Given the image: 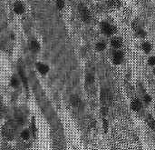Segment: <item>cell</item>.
<instances>
[{"label":"cell","mask_w":155,"mask_h":150,"mask_svg":"<svg viewBox=\"0 0 155 150\" xmlns=\"http://www.w3.org/2000/svg\"><path fill=\"white\" fill-rule=\"evenodd\" d=\"M137 35L141 37H145L147 34H146V32L143 30V29H139V31L137 32Z\"/></svg>","instance_id":"9a60e30c"},{"label":"cell","mask_w":155,"mask_h":150,"mask_svg":"<svg viewBox=\"0 0 155 150\" xmlns=\"http://www.w3.org/2000/svg\"><path fill=\"white\" fill-rule=\"evenodd\" d=\"M11 85L13 86L14 87H16L17 86L19 85V83H18V80H17L15 77H13L12 78V80H11Z\"/></svg>","instance_id":"2e32d148"},{"label":"cell","mask_w":155,"mask_h":150,"mask_svg":"<svg viewBox=\"0 0 155 150\" xmlns=\"http://www.w3.org/2000/svg\"><path fill=\"white\" fill-rule=\"evenodd\" d=\"M95 48L97 51H103V50L106 48V43L103 42V41H101V42H98L95 46Z\"/></svg>","instance_id":"9c48e42d"},{"label":"cell","mask_w":155,"mask_h":150,"mask_svg":"<svg viewBox=\"0 0 155 150\" xmlns=\"http://www.w3.org/2000/svg\"><path fill=\"white\" fill-rule=\"evenodd\" d=\"M19 75H20V77H21L22 80H23L24 85H25V87H27V79H26V77H25V73H24L21 69L19 70Z\"/></svg>","instance_id":"7c38bea8"},{"label":"cell","mask_w":155,"mask_h":150,"mask_svg":"<svg viewBox=\"0 0 155 150\" xmlns=\"http://www.w3.org/2000/svg\"><path fill=\"white\" fill-rule=\"evenodd\" d=\"M131 108L133 111H139L142 108V102L139 99H133L131 103Z\"/></svg>","instance_id":"5b68a950"},{"label":"cell","mask_w":155,"mask_h":150,"mask_svg":"<svg viewBox=\"0 0 155 150\" xmlns=\"http://www.w3.org/2000/svg\"><path fill=\"white\" fill-rule=\"evenodd\" d=\"M56 6L59 9H63L65 7V1L63 0H56Z\"/></svg>","instance_id":"4fadbf2b"},{"label":"cell","mask_w":155,"mask_h":150,"mask_svg":"<svg viewBox=\"0 0 155 150\" xmlns=\"http://www.w3.org/2000/svg\"><path fill=\"white\" fill-rule=\"evenodd\" d=\"M86 81L88 83H93L94 81V77L93 75H87V77H86Z\"/></svg>","instance_id":"ac0fdd59"},{"label":"cell","mask_w":155,"mask_h":150,"mask_svg":"<svg viewBox=\"0 0 155 150\" xmlns=\"http://www.w3.org/2000/svg\"><path fill=\"white\" fill-rule=\"evenodd\" d=\"M144 101H145L146 103H150L151 101V96H150V95H145L144 96Z\"/></svg>","instance_id":"44dd1931"},{"label":"cell","mask_w":155,"mask_h":150,"mask_svg":"<svg viewBox=\"0 0 155 150\" xmlns=\"http://www.w3.org/2000/svg\"><path fill=\"white\" fill-rule=\"evenodd\" d=\"M111 45L112 46H113L114 48H120L121 46H123V39L120 37H113L111 40Z\"/></svg>","instance_id":"277c9868"},{"label":"cell","mask_w":155,"mask_h":150,"mask_svg":"<svg viewBox=\"0 0 155 150\" xmlns=\"http://www.w3.org/2000/svg\"><path fill=\"white\" fill-rule=\"evenodd\" d=\"M142 50H143L144 52L146 53V54H149V53L151 51V43L144 42L143 44H142Z\"/></svg>","instance_id":"ba28073f"},{"label":"cell","mask_w":155,"mask_h":150,"mask_svg":"<svg viewBox=\"0 0 155 150\" xmlns=\"http://www.w3.org/2000/svg\"><path fill=\"white\" fill-rule=\"evenodd\" d=\"M101 29L102 32L106 36H113L116 33V27L110 25L107 22H103L101 25Z\"/></svg>","instance_id":"6da1fadb"},{"label":"cell","mask_w":155,"mask_h":150,"mask_svg":"<svg viewBox=\"0 0 155 150\" xmlns=\"http://www.w3.org/2000/svg\"><path fill=\"white\" fill-rule=\"evenodd\" d=\"M108 110H107V107H103L102 108V114H103V115H105L106 114H107Z\"/></svg>","instance_id":"7402d4cb"},{"label":"cell","mask_w":155,"mask_h":150,"mask_svg":"<svg viewBox=\"0 0 155 150\" xmlns=\"http://www.w3.org/2000/svg\"><path fill=\"white\" fill-rule=\"evenodd\" d=\"M37 69L41 74H46L48 72V70H49V68H48V66L46 65L38 63L37 64Z\"/></svg>","instance_id":"52a82bcc"},{"label":"cell","mask_w":155,"mask_h":150,"mask_svg":"<svg viewBox=\"0 0 155 150\" xmlns=\"http://www.w3.org/2000/svg\"><path fill=\"white\" fill-rule=\"evenodd\" d=\"M15 12L16 14H18V15H20V14H22L24 12V10H25V8H24V6L22 3L20 2H16L15 4Z\"/></svg>","instance_id":"8992f818"},{"label":"cell","mask_w":155,"mask_h":150,"mask_svg":"<svg viewBox=\"0 0 155 150\" xmlns=\"http://www.w3.org/2000/svg\"><path fill=\"white\" fill-rule=\"evenodd\" d=\"M21 137H23L24 139H27L29 138V131L28 130H25L23 131V133L21 134Z\"/></svg>","instance_id":"e0dca14e"},{"label":"cell","mask_w":155,"mask_h":150,"mask_svg":"<svg viewBox=\"0 0 155 150\" xmlns=\"http://www.w3.org/2000/svg\"><path fill=\"white\" fill-rule=\"evenodd\" d=\"M71 101H72V105L75 106H78L79 104H80V99H79L77 96H73V97L71 98Z\"/></svg>","instance_id":"8fae6325"},{"label":"cell","mask_w":155,"mask_h":150,"mask_svg":"<svg viewBox=\"0 0 155 150\" xmlns=\"http://www.w3.org/2000/svg\"><path fill=\"white\" fill-rule=\"evenodd\" d=\"M103 130H104V132H107L108 130V122L106 119H103Z\"/></svg>","instance_id":"ffe728a7"},{"label":"cell","mask_w":155,"mask_h":150,"mask_svg":"<svg viewBox=\"0 0 155 150\" xmlns=\"http://www.w3.org/2000/svg\"><path fill=\"white\" fill-rule=\"evenodd\" d=\"M148 64L150 65H155V56H151L148 59Z\"/></svg>","instance_id":"d6986e66"},{"label":"cell","mask_w":155,"mask_h":150,"mask_svg":"<svg viewBox=\"0 0 155 150\" xmlns=\"http://www.w3.org/2000/svg\"><path fill=\"white\" fill-rule=\"evenodd\" d=\"M123 58H124L123 53L122 51H116L113 56V63L114 65H120V64L123 63Z\"/></svg>","instance_id":"3957f363"},{"label":"cell","mask_w":155,"mask_h":150,"mask_svg":"<svg viewBox=\"0 0 155 150\" xmlns=\"http://www.w3.org/2000/svg\"><path fill=\"white\" fill-rule=\"evenodd\" d=\"M148 125L151 127L152 130H155V120L152 119V118H150L149 122H148Z\"/></svg>","instance_id":"5bb4252c"},{"label":"cell","mask_w":155,"mask_h":150,"mask_svg":"<svg viewBox=\"0 0 155 150\" xmlns=\"http://www.w3.org/2000/svg\"><path fill=\"white\" fill-rule=\"evenodd\" d=\"M153 74L155 75V68H154V69H153Z\"/></svg>","instance_id":"603a6c76"},{"label":"cell","mask_w":155,"mask_h":150,"mask_svg":"<svg viewBox=\"0 0 155 150\" xmlns=\"http://www.w3.org/2000/svg\"><path fill=\"white\" fill-rule=\"evenodd\" d=\"M31 48H32L34 51H38V50L40 49V46H39L38 42H37V41H32V43H31Z\"/></svg>","instance_id":"30bf717a"},{"label":"cell","mask_w":155,"mask_h":150,"mask_svg":"<svg viewBox=\"0 0 155 150\" xmlns=\"http://www.w3.org/2000/svg\"><path fill=\"white\" fill-rule=\"evenodd\" d=\"M79 11H80L81 14V16H82L83 20L86 23H88L91 19V15H90V12L84 5H80L79 6Z\"/></svg>","instance_id":"7a4b0ae2"}]
</instances>
